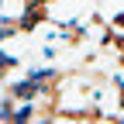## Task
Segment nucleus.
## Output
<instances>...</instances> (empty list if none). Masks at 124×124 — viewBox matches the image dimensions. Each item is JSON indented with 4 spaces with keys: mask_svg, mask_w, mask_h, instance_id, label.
I'll list each match as a JSON object with an SVG mask.
<instances>
[{
    "mask_svg": "<svg viewBox=\"0 0 124 124\" xmlns=\"http://www.w3.org/2000/svg\"><path fill=\"white\" fill-rule=\"evenodd\" d=\"M28 79H35V83H48V79H52V69H48V66H35V69L28 72Z\"/></svg>",
    "mask_w": 124,
    "mask_h": 124,
    "instance_id": "7ed1b4c3",
    "label": "nucleus"
},
{
    "mask_svg": "<svg viewBox=\"0 0 124 124\" xmlns=\"http://www.w3.org/2000/svg\"><path fill=\"white\" fill-rule=\"evenodd\" d=\"M38 93H45V86L35 83V79H21V83L10 86V97H14V100H35Z\"/></svg>",
    "mask_w": 124,
    "mask_h": 124,
    "instance_id": "f257e3e1",
    "label": "nucleus"
},
{
    "mask_svg": "<svg viewBox=\"0 0 124 124\" xmlns=\"http://www.w3.org/2000/svg\"><path fill=\"white\" fill-rule=\"evenodd\" d=\"M10 66H17V59H10L7 52H0V72H4V69H10Z\"/></svg>",
    "mask_w": 124,
    "mask_h": 124,
    "instance_id": "20e7f679",
    "label": "nucleus"
},
{
    "mask_svg": "<svg viewBox=\"0 0 124 124\" xmlns=\"http://www.w3.org/2000/svg\"><path fill=\"white\" fill-rule=\"evenodd\" d=\"M31 114H35V107H31L28 100H21V107H14V110H10V121H28Z\"/></svg>",
    "mask_w": 124,
    "mask_h": 124,
    "instance_id": "f03ea898",
    "label": "nucleus"
}]
</instances>
